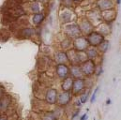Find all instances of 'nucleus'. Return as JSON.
Masks as SVG:
<instances>
[{
  "instance_id": "f257e3e1",
  "label": "nucleus",
  "mask_w": 121,
  "mask_h": 120,
  "mask_svg": "<svg viewBox=\"0 0 121 120\" xmlns=\"http://www.w3.org/2000/svg\"><path fill=\"white\" fill-rule=\"evenodd\" d=\"M45 99L48 103L50 104H54L56 102V99H57V93L55 89H50L47 91L46 93V97H45Z\"/></svg>"
},
{
  "instance_id": "423d86ee",
  "label": "nucleus",
  "mask_w": 121,
  "mask_h": 120,
  "mask_svg": "<svg viewBox=\"0 0 121 120\" xmlns=\"http://www.w3.org/2000/svg\"><path fill=\"white\" fill-rule=\"evenodd\" d=\"M69 96L67 92H64L59 95V98H58V102L60 103L61 105H65L68 103L69 101Z\"/></svg>"
},
{
  "instance_id": "4468645a",
  "label": "nucleus",
  "mask_w": 121,
  "mask_h": 120,
  "mask_svg": "<svg viewBox=\"0 0 121 120\" xmlns=\"http://www.w3.org/2000/svg\"><path fill=\"white\" fill-rule=\"evenodd\" d=\"M117 3H118V4H120V3H121V0H117Z\"/></svg>"
},
{
  "instance_id": "6e6552de",
  "label": "nucleus",
  "mask_w": 121,
  "mask_h": 120,
  "mask_svg": "<svg viewBox=\"0 0 121 120\" xmlns=\"http://www.w3.org/2000/svg\"><path fill=\"white\" fill-rule=\"evenodd\" d=\"M5 95H6V89H5L4 86L0 84V99H2Z\"/></svg>"
},
{
  "instance_id": "ddd939ff",
  "label": "nucleus",
  "mask_w": 121,
  "mask_h": 120,
  "mask_svg": "<svg viewBox=\"0 0 121 120\" xmlns=\"http://www.w3.org/2000/svg\"><path fill=\"white\" fill-rule=\"evenodd\" d=\"M110 103H111V100H110V99H108V100H107V104H110Z\"/></svg>"
},
{
  "instance_id": "9b49d317",
  "label": "nucleus",
  "mask_w": 121,
  "mask_h": 120,
  "mask_svg": "<svg viewBox=\"0 0 121 120\" xmlns=\"http://www.w3.org/2000/svg\"><path fill=\"white\" fill-rule=\"evenodd\" d=\"M86 117H87V116H86V114H85V115H83V116L81 117V119L80 120H86Z\"/></svg>"
},
{
  "instance_id": "0eeeda50",
  "label": "nucleus",
  "mask_w": 121,
  "mask_h": 120,
  "mask_svg": "<svg viewBox=\"0 0 121 120\" xmlns=\"http://www.w3.org/2000/svg\"><path fill=\"white\" fill-rule=\"evenodd\" d=\"M30 9L32 12L34 13H39L40 10V7H39V2H33L30 6Z\"/></svg>"
},
{
  "instance_id": "f8f14e48",
  "label": "nucleus",
  "mask_w": 121,
  "mask_h": 120,
  "mask_svg": "<svg viewBox=\"0 0 121 120\" xmlns=\"http://www.w3.org/2000/svg\"><path fill=\"white\" fill-rule=\"evenodd\" d=\"M2 113V105H1V99H0V114Z\"/></svg>"
},
{
  "instance_id": "20e7f679",
  "label": "nucleus",
  "mask_w": 121,
  "mask_h": 120,
  "mask_svg": "<svg viewBox=\"0 0 121 120\" xmlns=\"http://www.w3.org/2000/svg\"><path fill=\"white\" fill-rule=\"evenodd\" d=\"M44 20V14L39 12V13H35L32 17V22H33V25L35 26H39Z\"/></svg>"
},
{
  "instance_id": "9d476101",
  "label": "nucleus",
  "mask_w": 121,
  "mask_h": 120,
  "mask_svg": "<svg viewBox=\"0 0 121 120\" xmlns=\"http://www.w3.org/2000/svg\"><path fill=\"white\" fill-rule=\"evenodd\" d=\"M0 120H9V116L6 114H3V115L0 114Z\"/></svg>"
},
{
  "instance_id": "7ed1b4c3",
  "label": "nucleus",
  "mask_w": 121,
  "mask_h": 120,
  "mask_svg": "<svg viewBox=\"0 0 121 120\" xmlns=\"http://www.w3.org/2000/svg\"><path fill=\"white\" fill-rule=\"evenodd\" d=\"M19 34L22 38H25V39L26 38H31L35 34V30L31 28V27H26V28H23V29L20 30Z\"/></svg>"
},
{
  "instance_id": "f03ea898",
  "label": "nucleus",
  "mask_w": 121,
  "mask_h": 120,
  "mask_svg": "<svg viewBox=\"0 0 121 120\" xmlns=\"http://www.w3.org/2000/svg\"><path fill=\"white\" fill-rule=\"evenodd\" d=\"M1 99V105H2V112L6 113L9 109V106H10V102H11V99H10V97L9 95L6 94Z\"/></svg>"
},
{
  "instance_id": "1a4fd4ad",
  "label": "nucleus",
  "mask_w": 121,
  "mask_h": 120,
  "mask_svg": "<svg viewBox=\"0 0 121 120\" xmlns=\"http://www.w3.org/2000/svg\"><path fill=\"white\" fill-rule=\"evenodd\" d=\"M98 90H99V87H97L96 89H95V91H94V93H93V95H92V97H91V102H94L95 101V98H96V95H97V93H98Z\"/></svg>"
},
{
  "instance_id": "39448f33",
  "label": "nucleus",
  "mask_w": 121,
  "mask_h": 120,
  "mask_svg": "<svg viewBox=\"0 0 121 120\" xmlns=\"http://www.w3.org/2000/svg\"><path fill=\"white\" fill-rule=\"evenodd\" d=\"M57 74L60 78H66L67 75H68V72H69V69L68 68L65 66V65H58L57 66Z\"/></svg>"
}]
</instances>
